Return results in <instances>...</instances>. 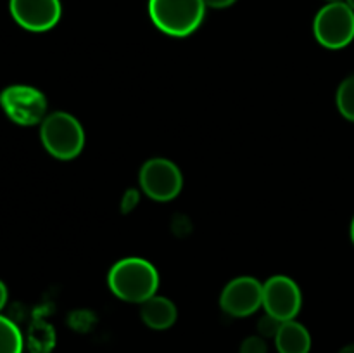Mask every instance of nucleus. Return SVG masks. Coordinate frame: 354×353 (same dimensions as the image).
Wrapping results in <instances>:
<instances>
[{"label":"nucleus","instance_id":"f8f14e48","mask_svg":"<svg viewBox=\"0 0 354 353\" xmlns=\"http://www.w3.org/2000/svg\"><path fill=\"white\" fill-rule=\"evenodd\" d=\"M24 341L19 327L0 314V353H23Z\"/></svg>","mask_w":354,"mask_h":353},{"label":"nucleus","instance_id":"f257e3e1","mask_svg":"<svg viewBox=\"0 0 354 353\" xmlns=\"http://www.w3.org/2000/svg\"><path fill=\"white\" fill-rule=\"evenodd\" d=\"M107 284L120 300L142 305L158 291L159 273L147 260L130 256L111 266Z\"/></svg>","mask_w":354,"mask_h":353},{"label":"nucleus","instance_id":"f03ea898","mask_svg":"<svg viewBox=\"0 0 354 353\" xmlns=\"http://www.w3.org/2000/svg\"><path fill=\"white\" fill-rule=\"evenodd\" d=\"M149 16L165 35L183 38L203 24L206 3L204 0H149Z\"/></svg>","mask_w":354,"mask_h":353},{"label":"nucleus","instance_id":"7ed1b4c3","mask_svg":"<svg viewBox=\"0 0 354 353\" xmlns=\"http://www.w3.org/2000/svg\"><path fill=\"white\" fill-rule=\"evenodd\" d=\"M40 138L48 154L68 161L75 159L85 145V130L73 114L55 111L40 123Z\"/></svg>","mask_w":354,"mask_h":353},{"label":"nucleus","instance_id":"412c9836","mask_svg":"<svg viewBox=\"0 0 354 353\" xmlns=\"http://www.w3.org/2000/svg\"><path fill=\"white\" fill-rule=\"evenodd\" d=\"M351 239H353V242H354V218H353V224H351Z\"/></svg>","mask_w":354,"mask_h":353},{"label":"nucleus","instance_id":"4468645a","mask_svg":"<svg viewBox=\"0 0 354 353\" xmlns=\"http://www.w3.org/2000/svg\"><path fill=\"white\" fill-rule=\"evenodd\" d=\"M282 322L279 318L272 317V315L265 314V317L258 322V331L263 338H275L277 332H279Z\"/></svg>","mask_w":354,"mask_h":353},{"label":"nucleus","instance_id":"9b49d317","mask_svg":"<svg viewBox=\"0 0 354 353\" xmlns=\"http://www.w3.org/2000/svg\"><path fill=\"white\" fill-rule=\"evenodd\" d=\"M279 353H310L311 336L303 324L296 320L282 322L275 336Z\"/></svg>","mask_w":354,"mask_h":353},{"label":"nucleus","instance_id":"39448f33","mask_svg":"<svg viewBox=\"0 0 354 353\" xmlns=\"http://www.w3.org/2000/svg\"><path fill=\"white\" fill-rule=\"evenodd\" d=\"M0 107L10 121L21 127H33L47 116L44 92L30 85H10L0 92Z\"/></svg>","mask_w":354,"mask_h":353},{"label":"nucleus","instance_id":"dca6fc26","mask_svg":"<svg viewBox=\"0 0 354 353\" xmlns=\"http://www.w3.org/2000/svg\"><path fill=\"white\" fill-rule=\"evenodd\" d=\"M237 0H204L206 7H211V9H227V7L234 6Z\"/></svg>","mask_w":354,"mask_h":353},{"label":"nucleus","instance_id":"ddd939ff","mask_svg":"<svg viewBox=\"0 0 354 353\" xmlns=\"http://www.w3.org/2000/svg\"><path fill=\"white\" fill-rule=\"evenodd\" d=\"M337 107L346 120L354 121V75L348 76L337 89Z\"/></svg>","mask_w":354,"mask_h":353},{"label":"nucleus","instance_id":"a211bd4d","mask_svg":"<svg viewBox=\"0 0 354 353\" xmlns=\"http://www.w3.org/2000/svg\"><path fill=\"white\" fill-rule=\"evenodd\" d=\"M341 353H354V345H351V346H346V348L342 350Z\"/></svg>","mask_w":354,"mask_h":353},{"label":"nucleus","instance_id":"f3484780","mask_svg":"<svg viewBox=\"0 0 354 353\" xmlns=\"http://www.w3.org/2000/svg\"><path fill=\"white\" fill-rule=\"evenodd\" d=\"M7 298H9V293H7V286L0 280V311L3 310V307L7 305Z\"/></svg>","mask_w":354,"mask_h":353},{"label":"nucleus","instance_id":"2eb2a0df","mask_svg":"<svg viewBox=\"0 0 354 353\" xmlns=\"http://www.w3.org/2000/svg\"><path fill=\"white\" fill-rule=\"evenodd\" d=\"M241 353H268V346L263 336H249L242 341Z\"/></svg>","mask_w":354,"mask_h":353},{"label":"nucleus","instance_id":"423d86ee","mask_svg":"<svg viewBox=\"0 0 354 353\" xmlns=\"http://www.w3.org/2000/svg\"><path fill=\"white\" fill-rule=\"evenodd\" d=\"M142 190L151 199L166 203L175 199L183 185V176L178 166L165 158H154L140 168Z\"/></svg>","mask_w":354,"mask_h":353},{"label":"nucleus","instance_id":"6ab92c4d","mask_svg":"<svg viewBox=\"0 0 354 353\" xmlns=\"http://www.w3.org/2000/svg\"><path fill=\"white\" fill-rule=\"evenodd\" d=\"M346 3H348V6L354 10V0H346Z\"/></svg>","mask_w":354,"mask_h":353},{"label":"nucleus","instance_id":"aec40b11","mask_svg":"<svg viewBox=\"0 0 354 353\" xmlns=\"http://www.w3.org/2000/svg\"><path fill=\"white\" fill-rule=\"evenodd\" d=\"M327 3H335V2H346V0H325Z\"/></svg>","mask_w":354,"mask_h":353},{"label":"nucleus","instance_id":"9d476101","mask_svg":"<svg viewBox=\"0 0 354 353\" xmlns=\"http://www.w3.org/2000/svg\"><path fill=\"white\" fill-rule=\"evenodd\" d=\"M140 317L147 327L156 329V331H165V329H169L175 324L176 317H178V310H176L175 303L171 300L154 294V296L142 303Z\"/></svg>","mask_w":354,"mask_h":353},{"label":"nucleus","instance_id":"6e6552de","mask_svg":"<svg viewBox=\"0 0 354 353\" xmlns=\"http://www.w3.org/2000/svg\"><path fill=\"white\" fill-rule=\"evenodd\" d=\"M220 307L232 317H249L263 307V284L249 275L237 277L225 286Z\"/></svg>","mask_w":354,"mask_h":353},{"label":"nucleus","instance_id":"1a4fd4ad","mask_svg":"<svg viewBox=\"0 0 354 353\" xmlns=\"http://www.w3.org/2000/svg\"><path fill=\"white\" fill-rule=\"evenodd\" d=\"M9 10L21 28L41 33L59 23L62 6L61 0H9Z\"/></svg>","mask_w":354,"mask_h":353},{"label":"nucleus","instance_id":"0eeeda50","mask_svg":"<svg viewBox=\"0 0 354 353\" xmlns=\"http://www.w3.org/2000/svg\"><path fill=\"white\" fill-rule=\"evenodd\" d=\"M303 307L299 286L287 275H273L263 284V308L280 322L296 320Z\"/></svg>","mask_w":354,"mask_h":353},{"label":"nucleus","instance_id":"20e7f679","mask_svg":"<svg viewBox=\"0 0 354 353\" xmlns=\"http://www.w3.org/2000/svg\"><path fill=\"white\" fill-rule=\"evenodd\" d=\"M313 33L325 48L348 47L354 40V10L346 2L327 3L315 16Z\"/></svg>","mask_w":354,"mask_h":353}]
</instances>
